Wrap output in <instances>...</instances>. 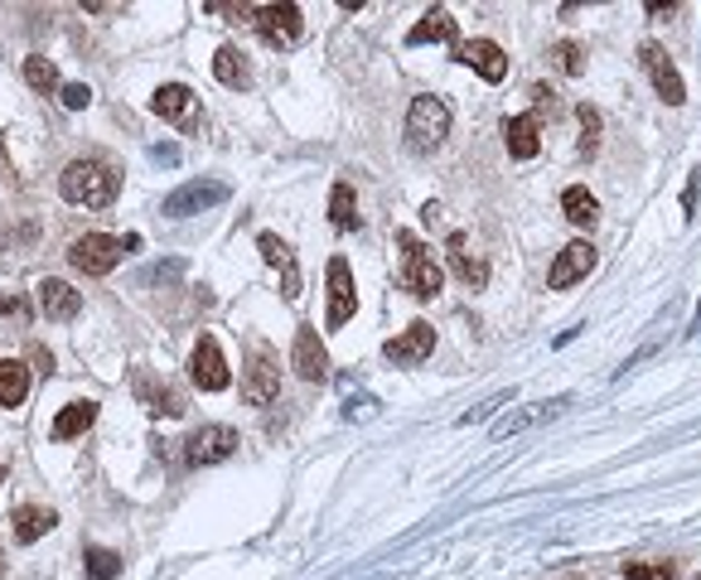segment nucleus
I'll return each mask as SVG.
<instances>
[{
  "label": "nucleus",
  "instance_id": "nucleus-1",
  "mask_svg": "<svg viewBox=\"0 0 701 580\" xmlns=\"http://www.w3.org/2000/svg\"><path fill=\"white\" fill-rule=\"evenodd\" d=\"M58 189H64L68 203H78V209H112L116 203V169L107 160H92V155H82V160H68L64 175H58Z\"/></svg>",
  "mask_w": 701,
  "mask_h": 580
},
{
  "label": "nucleus",
  "instance_id": "nucleus-2",
  "mask_svg": "<svg viewBox=\"0 0 701 580\" xmlns=\"http://www.w3.org/2000/svg\"><path fill=\"white\" fill-rule=\"evenodd\" d=\"M445 136H450V107L441 97H416L407 112V145L416 155H431V150H441Z\"/></svg>",
  "mask_w": 701,
  "mask_h": 580
},
{
  "label": "nucleus",
  "instance_id": "nucleus-3",
  "mask_svg": "<svg viewBox=\"0 0 701 580\" xmlns=\"http://www.w3.org/2000/svg\"><path fill=\"white\" fill-rule=\"evenodd\" d=\"M252 24H257V34L271 48H296L305 40V20H300V5H290V0H276V5H257L252 10Z\"/></svg>",
  "mask_w": 701,
  "mask_h": 580
},
{
  "label": "nucleus",
  "instance_id": "nucleus-4",
  "mask_svg": "<svg viewBox=\"0 0 701 580\" xmlns=\"http://www.w3.org/2000/svg\"><path fill=\"white\" fill-rule=\"evenodd\" d=\"M242 397L252 406H271L281 397V368H276V354L266 344H252L247 372H242Z\"/></svg>",
  "mask_w": 701,
  "mask_h": 580
},
{
  "label": "nucleus",
  "instance_id": "nucleus-5",
  "mask_svg": "<svg viewBox=\"0 0 701 580\" xmlns=\"http://www.w3.org/2000/svg\"><path fill=\"white\" fill-rule=\"evenodd\" d=\"M402 286L411 290L416 300H431V295H441V281H445V271L431 261V252L421 247L411 233H402Z\"/></svg>",
  "mask_w": 701,
  "mask_h": 580
},
{
  "label": "nucleus",
  "instance_id": "nucleus-6",
  "mask_svg": "<svg viewBox=\"0 0 701 580\" xmlns=\"http://www.w3.org/2000/svg\"><path fill=\"white\" fill-rule=\"evenodd\" d=\"M121 257H126V252H121V237H107V233H82L68 247L73 271H82V276H107Z\"/></svg>",
  "mask_w": 701,
  "mask_h": 580
},
{
  "label": "nucleus",
  "instance_id": "nucleus-7",
  "mask_svg": "<svg viewBox=\"0 0 701 580\" xmlns=\"http://www.w3.org/2000/svg\"><path fill=\"white\" fill-rule=\"evenodd\" d=\"M324 281H330V310H324V330H338V324L354 320V310H358V286H354V271H348L344 257H330V266H324Z\"/></svg>",
  "mask_w": 701,
  "mask_h": 580
},
{
  "label": "nucleus",
  "instance_id": "nucleus-8",
  "mask_svg": "<svg viewBox=\"0 0 701 580\" xmlns=\"http://www.w3.org/2000/svg\"><path fill=\"white\" fill-rule=\"evenodd\" d=\"M189 378L199 392H223L227 382H233V372H227V358H223V348H218V338L213 334H199V344H193V354H189Z\"/></svg>",
  "mask_w": 701,
  "mask_h": 580
},
{
  "label": "nucleus",
  "instance_id": "nucleus-9",
  "mask_svg": "<svg viewBox=\"0 0 701 580\" xmlns=\"http://www.w3.org/2000/svg\"><path fill=\"white\" fill-rule=\"evenodd\" d=\"M227 193H233V189H227L223 179H189V185H179L160 203V213L165 217H189V213H203V209H213V203H223Z\"/></svg>",
  "mask_w": 701,
  "mask_h": 580
},
{
  "label": "nucleus",
  "instance_id": "nucleus-10",
  "mask_svg": "<svg viewBox=\"0 0 701 580\" xmlns=\"http://www.w3.org/2000/svg\"><path fill=\"white\" fill-rule=\"evenodd\" d=\"M638 64H644V72H648V82L658 88V97L668 107H682L687 102V88H682V78H677V68H672V58H668V48L663 44H638Z\"/></svg>",
  "mask_w": 701,
  "mask_h": 580
},
{
  "label": "nucleus",
  "instance_id": "nucleus-11",
  "mask_svg": "<svg viewBox=\"0 0 701 580\" xmlns=\"http://www.w3.org/2000/svg\"><path fill=\"white\" fill-rule=\"evenodd\" d=\"M227 455H237V431L233 426H199L185 440V459L193 469L218 465V459H227Z\"/></svg>",
  "mask_w": 701,
  "mask_h": 580
},
{
  "label": "nucleus",
  "instance_id": "nucleus-12",
  "mask_svg": "<svg viewBox=\"0 0 701 580\" xmlns=\"http://www.w3.org/2000/svg\"><path fill=\"white\" fill-rule=\"evenodd\" d=\"M431 348H435V330L426 320H416V324H407L397 338H387L382 354H387V362H397V368H416V362L431 358Z\"/></svg>",
  "mask_w": 701,
  "mask_h": 580
},
{
  "label": "nucleus",
  "instance_id": "nucleus-13",
  "mask_svg": "<svg viewBox=\"0 0 701 580\" xmlns=\"http://www.w3.org/2000/svg\"><path fill=\"white\" fill-rule=\"evenodd\" d=\"M590 271H596V247H590V242H566V247L556 252L552 271H547V286L552 290H566V286L586 281Z\"/></svg>",
  "mask_w": 701,
  "mask_h": 580
},
{
  "label": "nucleus",
  "instance_id": "nucleus-14",
  "mask_svg": "<svg viewBox=\"0 0 701 580\" xmlns=\"http://www.w3.org/2000/svg\"><path fill=\"white\" fill-rule=\"evenodd\" d=\"M290 362H296V372L305 382L330 378V354H324V338L314 334V324H300L296 330V354H290Z\"/></svg>",
  "mask_w": 701,
  "mask_h": 580
},
{
  "label": "nucleus",
  "instance_id": "nucleus-15",
  "mask_svg": "<svg viewBox=\"0 0 701 580\" xmlns=\"http://www.w3.org/2000/svg\"><path fill=\"white\" fill-rule=\"evenodd\" d=\"M455 64H469L483 82H503L508 78V54L493 40H469L455 48Z\"/></svg>",
  "mask_w": 701,
  "mask_h": 580
},
{
  "label": "nucleus",
  "instance_id": "nucleus-16",
  "mask_svg": "<svg viewBox=\"0 0 701 580\" xmlns=\"http://www.w3.org/2000/svg\"><path fill=\"white\" fill-rule=\"evenodd\" d=\"M40 310L48 314V320L68 324L82 314V290H73L68 281H58V276H44L40 281Z\"/></svg>",
  "mask_w": 701,
  "mask_h": 580
},
{
  "label": "nucleus",
  "instance_id": "nucleus-17",
  "mask_svg": "<svg viewBox=\"0 0 701 580\" xmlns=\"http://www.w3.org/2000/svg\"><path fill=\"white\" fill-rule=\"evenodd\" d=\"M257 252L276 266V271H281V295L296 305V300H300V266H296V257H290V247L276 233H262L257 237Z\"/></svg>",
  "mask_w": 701,
  "mask_h": 580
},
{
  "label": "nucleus",
  "instance_id": "nucleus-18",
  "mask_svg": "<svg viewBox=\"0 0 701 580\" xmlns=\"http://www.w3.org/2000/svg\"><path fill=\"white\" fill-rule=\"evenodd\" d=\"M407 44L411 48H416V44H455L459 48V24L450 20V10H445V5H435V10L421 15V24H411Z\"/></svg>",
  "mask_w": 701,
  "mask_h": 580
},
{
  "label": "nucleus",
  "instance_id": "nucleus-19",
  "mask_svg": "<svg viewBox=\"0 0 701 580\" xmlns=\"http://www.w3.org/2000/svg\"><path fill=\"white\" fill-rule=\"evenodd\" d=\"M213 78L223 82V88L247 92V88H252V64H247V54H242L237 44H223V48L213 54Z\"/></svg>",
  "mask_w": 701,
  "mask_h": 580
},
{
  "label": "nucleus",
  "instance_id": "nucleus-20",
  "mask_svg": "<svg viewBox=\"0 0 701 580\" xmlns=\"http://www.w3.org/2000/svg\"><path fill=\"white\" fill-rule=\"evenodd\" d=\"M503 145L513 160H532L542 150V136H537V116H503Z\"/></svg>",
  "mask_w": 701,
  "mask_h": 580
},
{
  "label": "nucleus",
  "instance_id": "nucleus-21",
  "mask_svg": "<svg viewBox=\"0 0 701 580\" xmlns=\"http://www.w3.org/2000/svg\"><path fill=\"white\" fill-rule=\"evenodd\" d=\"M136 397L145 402V411H155V416H179V411H185V397L175 392V387L169 382H155L151 372H136Z\"/></svg>",
  "mask_w": 701,
  "mask_h": 580
},
{
  "label": "nucleus",
  "instance_id": "nucleus-22",
  "mask_svg": "<svg viewBox=\"0 0 701 580\" xmlns=\"http://www.w3.org/2000/svg\"><path fill=\"white\" fill-rule=\"evenodd\" d=\"M10 523H15L10 532H15L20 547H30V542H40L44 532L58 523V513H54V507H40V503H24V507H15V517H10Z\"/></svg>",
  "mask_w": 701,
  "mask_h": 580
},
{
  "label": "nucleus",
  "instance_id": "nucleus-23",
  "mask_svg": "<svg viewBox=\"0 0 701 580\" xmlns=\"http://www.w3.org/2000/svg\"><path fill=\"white\" fill-rule=\"evenodd\" d=\"M151 112L165 121H185L193 112V92L185 82H165V88H155V97H151Z\"/></svg>",
  "mask_w": 701,
  "mask_h": 580
},
{
  "label": "nucleus",
  "instance_id": "nucleus-24",
  "mask_svg": "<svg viewBox=\"0 0 701 580\" xmlns=\"http://www.w3.org/2000/svg\"><path fill=\"white\" fill-rule=\"evenodd\" d=\"M561 213H566V223H571V227H596V223H600L596 193L580 189V185H571V189L561 193Z\"/></svg>",
  "mask_w": 701,
  "mask_h": 580
},
{
  "label": "nucleus",
  "instance_id": "nucleus-25",
  "mask_svg": "<svg viewBox=\"0 0 701 580\" xmlns=\"http://www.w3.org/2000/svg\"><path fill=\"white\" fill-rule=\"evenodd\" d=\"M30 397V368L15 358H0V406H20Z\"/></svg>",
  "mask_w": 701,
  "mask_h": 580
},
{
  "label": "nucleus",
  "instance_id": "nucleus-26",
  "mask_svg": "<svg viewBox=\"0 0 701 580\" xmlns=\"http://www.w3.org/2000/svg\"><path fill=\"white\" fill-rule=\"evenodd\" d=\"M92 421H97V402H68L54 421V440H73V435H82Z\"/></svg>",
  "mask_w": 701,
  "mask_h": 580
},
{
  "label": "nucleus",
  "instance_id": "nucleus-27",
  "mask_svg": "<svg viewBox=\"0 0 701 580\" xmlns=\"http://www.w3.org/2000/svg\"><path fill=\"white\" fill-rule=\"evenodd\" d=\"M330 223L338 233H348V227H358V199H354V185L348 179H338L330 189Z\"/></svg>",
  "mask_w": 701,
  "mask_h": 580
},
{
  "label": "nucleus",
  "instance_id": "nucleus-28",
  "mask_svg": "<svg viewBox=\"0 0 701 580\" xmlns=\"http://www.w3.org/2000/svg\"><path fill=\"white\" fill-rule=\"evenodd\" d=\"M24 82H30L34 92H58V88H64V82H58V68L48 64L44 54H30V58H24Z\"/></svg>",
  "mask_w": 701,
  "mask_h": 580
},
{
  "label": "nucleus",
  "instance_id": "nucleus-29",
  "mask_svg": "<svg viewBox=\"0 0 701 580\" xmlns=\"http://www.w3.org/2000/svg\"><path fill=\"white\" fill-rule=\"evenodd\" d=\"M450 266H455V276H459V281H475V286H483V261H475V257H469V252H465V237H450Z\"/></svg>",
  "mask_w": 701,
  "mask_h": 580
},
{
  "label": "nucleus",
  "instance_id": "nucleus-30",
  "mask_svg": "<svg viewBox=\"0 0 701 580\" xmlns=\"http://www.w3.org/2000/svg\"><path fill=\"white\" fill-rule=\"evenodd\" d=\"M576 116H580V155H596L600 150V112L590 102H580Z\"/></svg>",
  "mask_w": 701,
  "mask_h": 580
},
{
  "label": "nucleus",
  "instance_id": "nucleus-31",
  "mask_svg": "<svg viewBox=\"0 0 701 580\" xmlns=\"http://www.w3.org/2000/svg\"><path fill=\"white\" fill-rule=\"evenodd\" d=\"M121 571V556L107 547H88V580H112Z\"/></svg>",
  "mask_w": 701,
  "mask_h": 580
},
{
  "label": "nucleus",
  "instance_id": "nucleus-32",
  "mask_svg": "<svg viewBox=\"0 0 701 580\" xmlns=\"http://www.w3.org/2000/svg\"><path fill=\"white\" fill-rule=\"evenodd\" d=\"M624 580H677V566L672 561H628Z\"/></svg>",
  "mask_w": 701,
  "mask_h": 580
},
{
  "label": "nucleus",
  "instance_id": "nucleus-33",
  "mask_svg": "<svg viewBox=\"0 0 701 580\" xmlns=\"http://www.w3.org/2000/svg\"><path fill=\"white\" fill-rule=\"evenodd\" d=\"M552 58H556V68H561V72H571V78H576V72H586V48H580V44H571V40L552 44Z\"/></svg>",
  "mask_w": 701,
  "mask_h": 580
},
{
  "label": "nucleus",
  "instance_id": "nucleus-34",
  "mask_svg": "<svg viewBox=\"0 0 701 580\" xmlns=\"http://www.w3.org/2000/svg\"><path fill=\"white\" fill-rule=\"evenodd\" d=\"M58 97H64V107H68V112H82V107L92 102L88 82H64V88H58Z\"/></svg>",
  "mask_w": 701,
  "mask_h": 580
},
{
  "label": "nucleus",
  "instance_id": "nucleus-35",
  "mask_svg": "<svg viewBox=\"0 0 701 580\" xmlns=\"http://www.w3.org/2000/svg\"><path fill=\"white\" fill-rule=\"evenodd\" d=\"M34 368H40V372H48V368H54V358H48V348H34Z\"/></svg>",
  "mask_w": 701,
  "mask_h": 580
},
{
  "label": "nucleus",
  "instance_id": "nucleus-36",
  "mask_svg": "<svg viewBox=\"0 0 701 580\" xmlns=\"http://www.w3.org/2000/svg\"><path fill=\"white\" fill-rule=\"evenodd\" d=\"M24 305H20V300L15 295H0V314H20Z\"/></svg>",
  "mask_w": 701,
  "mask_h": 580
},
{
  "label": "nucleus",
  "instance_id": "nucleus-37",
  "mask_svg": "<svg viewBox=\"0 0 701 580\" xmlns=\"http://www.w3.org/2000/svg\"><path fill=\"white\" fill-rule=\"evenodd\" d=\"M0 580H5V561H0Z\"/></svg>",
  "mask_w": 701,
  "mask_h": 580
},
{
  "label": "nucleus",
  "instance_id": "nucleus-38",
  "mask_svg": "<svg viewBox=\"0 0 701 580\" xmlns=\"http://www.w3.org/2000/svg\"><path fill=\"white\" fill-rule=\"evenodd\" d=\"M0 483H5V465H0Z\"/></svg>",
  "mask_w": 701,
  "mask_h": 580
}]
</instances>
